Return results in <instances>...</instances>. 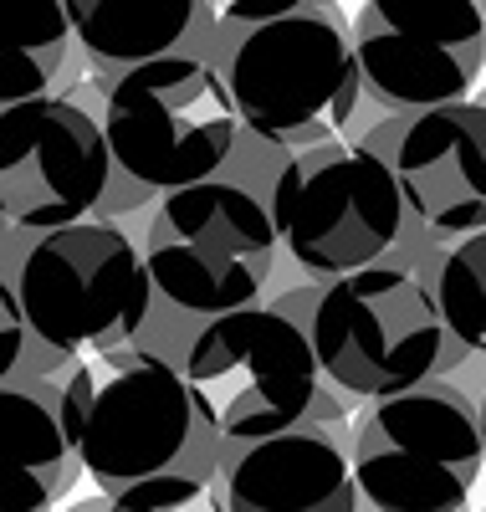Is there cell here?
Wrapping results in <instances>:
<instances>
[{"mask_svg": "<svg viewBox=\"0 0 486 512\" xmlns=\"http://www.w3.org/2000/svg\"><path fill=\"white\" fill-rule=\"evenodd\" d=\"M6 287L16 292L36 338L67 354L93 349L98 359L134 349L159 303L144 246L113 221L36 236Z\"/></svg>", "mask_w": 486, "mask_h": 512, "instance_id": "5", "label": "cell"}, {"mask_svg": "<svg viewBox=\"0 0 486 512\" xmlns=\"http://www.w3.org/2000/svg\"><path fill=\"white\" fill-rule=\"evenodd\" d=\"M220 456V415L185 369L139 349L103 354L98 405L82 431V472L93 477L98 497L118 507L185 512L215 492Z\"/></svg>", "mask_w": 486, "mask_h": 512, "instance_id": "1", "label": "cell"}, {"mask_svg": "<svg viewBox=\"0 0 486 512\" xmlns=\"http://www.w3.org/2000/svg\"><path fill=\"white\" fill-rule=\"evenodd\" d=\"M405 190L410 221L440 241L486 231V103H446L374 123L359 139Z\"/></svg>", "mask_w": 486, "mask_h": 512, "instance_id": "13", "label": "cell"}, {"mask_svg": "<svg viewBox=\"0 0 486 512\" xmlns=\"http://www.w3.org/2000/svg\"><path fill=\"white\" fill-rule=\"evenodd\" d=\"M307 338L333 390L369 405L405 395L425 379H456L471 359V349L451 338L430 287L389 262L323 282Z\"/></svg>", "mask_w": 486, "mask_h": 512, "instance_id": "3", "label": "cell"}, {"mask_svg": "<svg viewBox=\"0 0 486 512\" xmlns=\"http://www.w3.org/2000/svg\"><path fill=\"white\" fill-rule=\"evenodd\" d=\"M481 472V410L456 379H425L369 405L353 436V477L369 512H466Z\"/></svg>", "mask_w": 486, "mask_h": 512, "instance_id": "8", "label": "cell"}, {"mask_svg": "<svg viewBox=\"0 0 486 512\" xmlns=\"http://www.w3.org/2000/svg\"><path fill=\"white\" fill-rule=\"evenodd\" d=\"M292 11H307V0H205V16L220 31L256 26V21H277V16H292Z\"/></svg>", "mask_w": 486, "mask_h": 512, "instance_id": "18", "label": "cell"}, {"mask_svg": "<svg viewBox=\"0 0 486 512\" xmlns=\"http://www.w3.org/2000/svg\"><path fill=\"white\" fill-rule=\"evenodd\" d=\"M318 303H323V282H307V287H292V292H277V297H272V308H277L282 318H292L302 333H313Z\"/></svg>", "mask_w": 486, "mask_h": 512, "instance_id": "20", "label": "cell"}, {"mask_svg": "<svg viewBox=\"0 0 486 512\" xmlns=\"http://www.w3.org/2000/svg\"><path fill=\"white\" fill-rule=\"evenodd\" d=\"M272 221L307 282H338L384 262L410 226V205L379 154L359 139H333L292 154L272 195Z\"/></svg>", "mask_w": 486, "mask_h": 512, "instance_id": "7", "label": "cell"}, {"mask_svg": "<svg viewBox=\"0 0 486 512\" xmlns=\"http://www.w3.org/2000/svg\"><path fill=\"white\" fill-rule=\"evenodd\" d=\"M215 72L226 77L246 134H261L292 154L333 144L364 98L353 36L323 6L231 26Z\"/></svg>", "mask_w": 486, "mask_h": 512, "instance_id": "2", "label": "cell"}, {"mask_svg": "<svg viewBox=\"0 0 486 512\" xmlns=\"http://www.w3.org/2000/svg\"><path fill=\"white\" fill-rule=\"evenodd\" d=\"M26 338H31V323H26V313H21V303H16V292L0 287V379L21 364Z\"/></svg>", "mask_w": 486, "mask_h": 512, "instance_id": "19", "label": "cell"}, {"mask_svg": "<svg viewBox=\"0 0 486 512\" xmlns=\"http://www.w3.org/2000/svg\"><path fill=\"white\" fill-rule=\"evenodd\" d=\"M353 62L389 118L466 103L486 72V11L481 0H364Z\"/></svg>", "mask_w": 486, "mask_h": 512, "instance_id": "10", "label": "cell"}, {"mask_svg": "<svg viewBox=\"0 0 486 512\" xmlns=\"http://www.w3.org/2000/svg\"><path fill=\"white\" fill-rule=\"evenodd\" d=\"M0 431H6V502L0 512H47L72 492L82 472V441L67 431L57 379L0 384Z\"/></svg>", "mask_w": 486, "mask_h": 512, "instance_id": "14", "label": "cell"}, {"mask_svg": "<svg viewBox=\"0 0 486 512\" xmlns=\"http://www.w3.org/2000/svg\"><path fill=\"white\" fill-rule=\"evenodd\" d=\"M113 512H164V507H118V502H113Z\"/></svg>", "mask_w": 486, "mask_h": 512, "instance_id": "22", "label": "cell"}, {"mask_svg": "<svg viewBox=\"0 0 486 512\" xmlns=\"http://www.w3.org/2000/svg\"><path fill=\"white\" fill-rule=\"evenodd\" d=\"M103 123L72 98L0 108V216L16 231L47 236L98 216L113 185Z\"/></svg>", "mask_w": 486, "mask_h": 512, "instance_id": "11", "label": "cell"}, {"mask_svg": "<svg viewBox=\"0 0 486 512\" xmlns=\"http://www.w3.org/2000/svg\"><path fill=\"white\" fill-rule=\"evenodd\" d=\"M272 205L236 180H205L154 205L144 231V262L159 303L190 318H226L256 308V292L277 267Z\"/></svg>", "mask_w": 486, "mask_h": 512, "instance_id": "6", "label": "cell"}, {"mask_svg": "<svg viewBox=\"0 0 486 512\" xmlns=\"http://www.w3.org/2000/svg\"><path fill=\"white\" fill-rule=\"evenodd\" d=\"M466 369H471V374H466L461 390H466V395H471V405L481 410V431H486V359H481V354H471V359H466Z\"/></svg>", "mask_w": 486, "mask_h": 512, "instance_id": "21", "label": "cell"}, {"mask_svg": "<svg viewBox=\"0 0 486 512\" xmlns=\"http://www.w3.org/2000/svg\"><path fill=\"white\" fill-rule=\"evenodd\" d=\"M481 11H486V0H481Z\"/></svg>", "mask_w": 486, "mask_h": 512, "instance_id": "23", "label": "cell"}, {"mask_svg": "<svg viewBox=\"0 0 486 512\" xmlns=\"http://www.w3.org/2000/svg\"><path fill=\"white\" fill-rule=\"evenodd\" d=\"M103 134L113 164L159 200L220 180L241 144L231 88L205 57H159L113 77L103 98Z\"/></svg>", "mask_w": 486, "mask_h": 512, "instance_id": "4", "label": "cell"}, {"mask_svg": "<svg viewBox=\"0 0 486 512\" xmlns=\"http://www.w3.org/2000/svg\"><path fill=\"white\" fill-rule=\"evenodd\" d=\"M6 6V82H0V108H21L36 98H52L47 88L67 67L72 47V16L67 0H0Z\"/></svg>", "mask_w": 486, "mask_h": 512, "instance_id": "16", "label": "cell"}, {"mask_svg": "<svg viewBox=\"0 0 486 512\" xmlns=\"http://www.w3.org/2000/svg\"><path fill=\"white\" fill-rule=\"evenodd\" d=\"M348 395H323L297 431L272 441H226L215 477V512H359L364 492L353 477V436L343 415Z\"/></svg>", "mask_w": 486, "mask_h": 512, "instance_id": "12", "label": "cell"}, {"mask_svg": "<svg viewBox=\"0 0 486 512\" xmlns=\"http://www.w3.org/2000/svg\"><path fill=\"white\" fill-rule=\"evenodd\" d=\"M435 308L456 344L486 359V231L451 241L435 282Z\"/></svg>", "mask_w": 486, "mask_h": 512, "instance_id": "17", "label": "cell"}, {"mask_svg": "<svg viewBox=\"0 0 486 512\" xmlns=\"http://www.w3.org/2000/svg\"><path fill=\"white\" fill-rule=\"evenodd\" d=\"M67 16L82 52L123 72L180 57L185 41L210 26L205 0H67Z\"/></svg>", "mask_w": 486, "mask_h": 512, "instance_id": "15", "label": "cell"}, {"mask_svg": "<svg viewBox=\"0 0 486 512\" xmlns=\"http://www.w3.org/2000/svg\"><path fill=\"white\" fill-rule=\"evenodd\" d=\"M185 379L220 415L226 441H272L313 415L323 395L318 349L272 303L210 318L185 359Z\"/></svg>", "mask_w": 486, "mask_h": 512, "instance_id": "9", "label": "cell"}]
</instances>
